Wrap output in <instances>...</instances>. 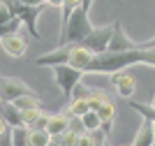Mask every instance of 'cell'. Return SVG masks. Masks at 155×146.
Here are the masks:
<instances>
[{
	"instance_id": "484cf974",
	"label": "cell",
	"mask_w": 155,
	"mask_h": 146,
	"mask_svg": "<svg viewBox=\"0 0 155 146\" xmlns=\"http://www.w3.org/2000/svg\"><path fill=\"white\" fill-rule=\"evenodd\" d=\"M79 139H81V134L72 132V130H65V132L60 134V141H63V146H79Z\"/></svg>"
},
{
	"instance_id": "f1b7e54d",
	"label": "cell",
	"mask_w": 155,
	"mask_h": 146,
	"mask_svg": "<svg viewBox=\"0 0 155 146\" xmlns=\"http://www.w3.org/2000/svg\"><path fill=\"white\" fill-rule=\"evenodd\" d=\"M63 2H65V0H46V5H49V7H63Z\"/></svg>"
},
{
	"instance_id": "5bb4252c",
	"label": "cell",
	"mask_w": 155,
	"mask_h": 146,
	"mask_svg": "<svg viewBox=\"0 0 155 146\" xmlns=\"http://www.w3.org/2000/svg\"><path fill=\"white\" fill-rule=\"evenodd\" d=\"M97 114H100V118H102V130L109 134L111 127H114V118H116V104H114L111 100H107L102 107L97 109Z\"/></svg>"
},
{
	"instance_id": "3957f363",
	"label": "cell",
	"mask_w": 155,
	"mask_h": 146,
	"mask_svg": "<svg viewBox=\"0 0 155 146\" xmlns=\"http://www.w3.org/2000/svg\"><path fill=\"white\" fill-rule=\"evenodd\" d=\"M44 7H46V2L44 5H23L19 0H14V12H16V16L23 21V25H28V32H30L35 39L39 37L37 19H39V14L44 12Z\"/></svg>"
},
{
	"instance_id": "2e32d148",
	"label": "cell",
	"mask_w": 155,
	"mask_h": 146,
	"mask_svg": "<svg viewBox=\"0 0 155 146\" xmlns=\"http://www.w3.org/2000/svg\"><path fill=\"white\" fill-rule=\"evenodd\" d=\"M14 104H16L21 111H30V109H42V100H39L35 93H30V95H23V97H19V100H14Z\"/></svg>"
},
{
	"instance_id": "d6986e66",
	"label": "cell",
	"mask_w": 155,
	"mask_h": 146,
	"mask_svg": "<svg viewBox=\"0 0 155 146\" xmlns=\"http://www.w3.org/2000/svg\"><path fill=\"white\" fill-rule=\"evenodd\" d=\"M21 25H23V21H21L19 16H14V19L5 21V23H0V37H2V35H16V30H19Z\"/></svg>"
},
{
	"instance_id": "4dcf8cb0",
	"label": "cell",
	"mask_w": 155,
	"mask_h": 146,
	"mask_svg": "<svg viewBox=\"0 0 155 146\" xmlns=\"http://www.w3.org/2000/svg\"><path fill=\"white\" fill-rule=\"evenodd\" d=\"M150 104H153V107H155V95H153V100H150Z\"/></svg>"
},
{
	"instance_id": "30bf717a",
	"label": "cell",
	"mask_w": 155,
	"mask_h": 146,
	"mask_svg": "<svg viewBox=\"0 0 155 146\" xmlns=\"http://www.w3.org/2000/svg\"><path fill=\"white\" fill-rule=\"evenodd\" d=\"M93 58H95V53H93L91 49H86L84 44H74V49H72V58H70V65H74V67H79V70H88V65L93 63Z\"/></svg>"
},
{
	"instance_id": "1f68e13d",
	"label": "cell",
	"mask_w": 155,
	"mask_h": 146,
	"mask_svg": "<svg viewBox=\"0 0 155 146\" xmlns=\"http://www.w3.org/2000/svg\"><path fill=\"white\" fill-rule=\"evenodd\" d=\"M153 130H155V123H153Z\"/></svg>"
},
{
	"instance_id": "277c9868",
	"label": "cell",
	"mask_w": 155,
	"mask_h": 146,
	"mask_svg": "<svg viewBox=\"0 0 155 146\" xmlns=\"http://www.w3.org/2000/svg\"><path fill=\"white\" fill-rule=\"evenodd\" d=\"M111 37H114V23L111 25H102V28H95L81 44H84L86 49H91L97 56V53H107V51H109Z\"/></svg>"
},
{
	"instance_id": "5b68a950",
	"label": "cell",
	"mask_w": 155,
	"mask_h": 146,
	"mask_svg": "<svg viewBox=\"0 0 155 146\" xmlns=\"http://www.w3.org/2000/svg\"><path fill=\"white\" fill-rule=\"evenodd\" d=\"M72 49H74V44H60L56 51H51V53H42V56L32 58V63L39 65V67H56V65H65L70 63L72 58Z\"/></svg>"
},
{
	"instance_id": "9a60e30c",
	"label": "cell",
	"mask_w": 155,
	"mask_h": 146,
	"mask_svg": "<svg viewBox=\"0 0 155 146\" xmlns=\"http://www.w3.org/2000/svg\"><path fill=\"white\" fill-rule=\"evenodd\" d=\"M53 134L42 127H30V146H49Z\"/></svg>"
},
{
	"instance_id": "8fae6325",
	"label": "cell",
	"mask_w": 155,
	"mask_h": 146,
	"mask_svg": "<svg viewBox=\"0 0 155 146\" xmlns=\"http://www.w3.org/2000/svg\"><path fill=\"white\" fill-rule=\"evenodd\" d=\"M153 123H155V121H150V118H143L141 125H139V132H137L134 144H132V146H153V144H155Z\"/></svg>"
},
{
	"instance_id": "4316f807",
	"label": "cell",
	"mask_w": 155,
	"mask_h": 146,
	"mask_svg": "<svg viewBox=\"0 0 155 146\" xmlns=\"http://www.w3.org/2000/svg\"><path fill=\"white\" fill-rule=\"evenodd\" d=\"M139 46H143V49H155V37H150L148 42H141Z\"/></svg>"
},
{
	"instance_id": "f546056e",
	"label": "cell",
	"mask_w": 155,
	"mask_h": 146,
	"mask_svg": "<svg viewBox=\"0 0 155 146\" xmlns=\"http://www.w3.org/2000/svg\"><path fill=\"white\" fill-rule=\"evenodd\" d=\"M81 7H84L86 12H91V7H93V0H81Z\"/></svg>"
},
{
	"instance_id": "83f0119b",
	"label": "cell",
	"mask_w": 155,
	"mask_h": 146,
	"mask_svg": "<svg viewBox=\"0 0 155 146\" xmlns=\"http://www.w3.org/2000/svg\"><path fill=\"white\" fill-rule=\"evenodd\" d=\"M19 2H23V5H44L46 0H19Z\"/></svg>"
},
{
	"instance_id": "e0dca14e",
	"label": "cell",
	"mask_w": 155,
	"mask_h": 146,
	"mask_svg": "<svg viewBox=\"0 0 155 146\" xmlns=\"http://www.w3.org/2000/svg\"><path fill=\"white\" fill-rule=\"evenodd\" d=\"M84 123H86V130H88V132L102 130V118H100V114H97L95 109H91V111L84 114Z\"/></svg>"
},
{
	"instance_id": "ba28073f",
	"label": "cell",
	"mask_w": 155,
	"mask_h": 146,
	"mask_svg": "<svg viewBox=\"0 0 155 146\" xmlns=\"http://www.w3.org/2000/svg\"><path fill=\"white\" fill-rule=\"evenodd\" d=\"M111 86L118 90V95L120 97H132L134 95V88H137V81H134V76L130 74L127 70H120V72H114L111 74Z\"/></svg>"
},
{
	"instance_id": "603a6c76",
	"label": "cell",
	"mask_w": 155,
	"mask_h": 146,
	"mask_svg": "<svg viewBox=\"0 0 155 146\" xmlns=\"http://www.w3.org/2000/svg\"><path fill=\"white\" fill-rule=\"evenodd\" d=\"M42 109H30V111H23V123H26L28 127H35L37 125V121L42 118Z\"/></svg>"
},
{
	"instance_id": "6da1fadb",
	"label": "cell",
	"mask_w": 155,
	"mask_h": 146,
	"mask_svg": "<svg viewBox=\"0 0 155 146\" xmlns=\"http://www.w3.org/2000/svg\"><path fill=\"white\" fill-rule=\"evenodd\" d=\"M93 30L95 28L88 19V12L84 7H77L74 14L70 16V21H67V25H65V30L58 35V39H60V44H81Z\"/></svg>"
},
{
	"instance_id": "cb8c5ba5",
	"label": "cell",
	"mask_w": 155,
	"mask_h": 146,
	"mask_svg": "<svg viewBox=\"0 0 155 146\" xmlns=\"http://www.w3.org/2000/svg\"><path fill=\"white\" fill-rule=\"evenodd\" d=\"M109 100V97H107V93H102V90H93V95H91V100H88V104H91V109H100L104 104V102Z\"/></svg>"
},
{
	"instance_id": "d4e9b609",
	"label": "cell",
	"mask_w": 155,
	"mask_h": 146,
	"mask_svg": "<svg viewBox=\"0 0 155 146\" xmlns=\"http://www.w3.org/2000/svg\"><path fill=\"white\" fill-rule=\"evenodd\" d=\"M70 130L77 132V134L88 132V130H86V123H84V116H70Z\"/></svg>"
},
{
	"instance_id": "4fadbf2b",
	"label": "cell",
	"mask_w": 155,
	"mask_h": 146,
	"mask_svg": "<svg viewBox=\"0 0 155 146\" xmlns=\"http://www.w3.org/2000/svg\"><path fill=\"white\" fill-rule=\"evenodd\" d=\"M46 130H49L53 137H60L65 130H70V114H51Z\"/></svg>"
},
{
	"instance_id": "8992f818",
	"label": "cell",
	"mask_w": 155,
	"mask_h": 146,
	"mask_svg": "<svg viewBox=\"0 0 155 146\" xmlns=\"http://www.w3.org/2000/svg\"><path fill=\"white\" fill-rule=\"evenodd\" d=\"M0 93H2V102H14V100H19V97H23V95H30L32 90L28 88L21 79H16V76H2Z\"/></svg>"
},
{
	"instance_id": "7a4b0ae2",
	"label": "cell",
	"mask_w": 155,
	"mask_h": 146,
	"mask_svg": "<svg viewBox=\"0 0 155 146\" xmlns=\"http://www.w3.org/2000/svg\"><path fill=\"white\" fill-rule=\"evenodd\" d=\"M53 76H56V83L58 88L63 90L65 95H72L74 88L81 83V76H84V70H79L74 65L65 63V65H56L53 67Z\"/></svg>"
},
{
	"instance_id": "7c38bea8",
	"label": "cell",
	"mask_w": 155,
	"mask_h": 146,
	"mask_svg": "<svg viewBox=\"0 0 155 146\" xmlns=\"http://www.w3.org/2000/svg\"><path fill=\"white\" fill-rule=\"evenodd\" d=\"M2 121H7L14 127L26 125V123H23V111H21L14 102H2Z\"/></svg>"
},
{
	"instance_id": "ffe728a7",
	"label": "cell",
	"mask_w": 155,
	"mask_h": 146,
	"mask_svg": "<svg viewBox=\"0 0 155 146\" xmlns=\"http://www.w3.org/2000/svg\"><path fill=\"white\" fill-rule=\"evenodd\" d=\"M86 111H91L88 100H72L70 102V109H67V114H70V116H84Z\"/></svg>"
},
{
	"instance_id": "d6a6232c",
	"label": "cell",
	"mask_w": 155,
	"mask_h": 146,
	"mask_svg": "<svg viewBox=\"0 0 155 146\" xmlns=\"http://www.w3.org/2000/svg\"><path fill=\"white\" fill-rule=\"evenodd\" d=\"M153 146H155V144H153Z\"/></svg>"
},
{
	"instance_id": "52a82bcc",
	"label": "cell",
	"mask_w": 155,
	"mask_h": 146,
	"mask_svg": "<svg viewBox=\"0 0 155 146\" xmlns=\"http://www.w3.org/2000/svg\"><path fill=\"white\" fill-rule=\"evenodd\" d=\"M0 44H2V51H5L9 58H23L26 51H28L26 37H21L19 32H16V35H2V37H0Z\"/></svg>"
},
{
	"instance_id": "7402d4cb",
	"label": "cell",
	"mask_w": 155,
	"mask_h": 146,
	"mask_svg": "<svg viewBox=\"0 0 155 146\" xmlns=\"http://www.w3.org/2000/svg\"><path fill=\"white\" fill-rule=\"evenodd\" d=\"M91 95H93V88H88L86 83H79L74 93L70 95V100H91Z\"/></svg>"
},
{
	"instance_id": "ac0fdd59",
	"label": "cell",
	"mask_w": 155,
	"mask_h": 146,
	"mask_svg": "<svg viewBox=\"0 0 155 146\" xmlns=\"http://www.w3.org/2000/svg\"><path fill=\"white\" fill-rule=\"evenodd\" d=\"M14 146H30V127L28 125L14 127Z\"/></svg>"
},
{
	"instance_id": "44dd1931",
	"label": "cell",
	"mask_w": 155,
	"mask_h": 146,
	"mask_svg": "<svg viewBox=\"0 0 155 146\" xmlns=\"http://www.w3.org/2000/svg\"><path fill=\"white\" fill-rule=\"evenodd\" d=\"M130 107L134 109V111H139V114H141L143 118H150V121H155V107H153V104H141V102H130Z\"/></svg>"
},
{
	"instance_id": "9c48e42d",
	"label": "cell",
	"mask_w": 155,
	"mask_h": 146,
	"mask_svg": "<svg viewBox=\"0 0 155 146\" xmlns=\"http://www.w3.org/2000/svg\"><path fill=\"white\" fill-rule=\"evenodd\" d=\"M137 46L139 44H134V42L125 35V30L120 28V23L114 21V37H111L109 51H132V49H137Z\"/></svg>"
}]
</instances>
